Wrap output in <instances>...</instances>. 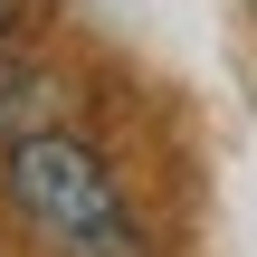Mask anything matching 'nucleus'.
<instances>
[{"label":"nucleus","instance_id":"1","mask_svg":"<svg viewBox=\"0 0 257 257\" xmlns=\"http://www.w3.org/2000/svg\"><path fill=\"white\" fill-rule=\"evenodd\" d=\"M10 210L57 257H143L134 210H124L105 153L76 143V134H19L10 143Z\"/></svg>","mask_w":257,"mask_h":257},{"label":"nucleus","instance_id":"2","mask_svg":"<svg viewBox=\"0 0 257 257\" xmlns=\"http://www.w3.org/2000/svg\"><path fill=\"white\" fill-rule=\"evenodd\" d=\"M10 19H19V0H0V29H10Z\"/></svg>","mask_w":257,"mask_h":257},{"label":"nucleus","instance_id":"3","mask_svg":"<svg viewBox=\"0 0 257 257\" xmlns=\"http://www.w3.org/2000/svg\"><path fill=\"white\" fill-rule=\"evenodd\" d=\"M0 124H10V86H0Z\"/></svg>","mask_w":257,"mask_h":257}]
</instances>
